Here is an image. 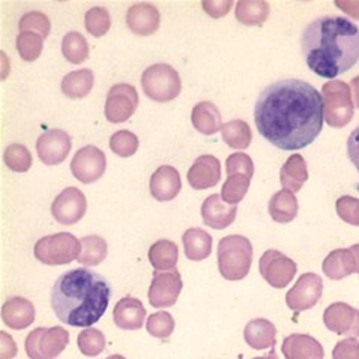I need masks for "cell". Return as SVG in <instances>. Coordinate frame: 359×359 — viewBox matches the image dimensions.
Segmentation results:
<instances>
[{"label": "cell", "instance_id": "cell-13", "mask_svg": "<svg viewBox=\"0 0 359 359\" xmlns=\"http://www.w3.org/2000/svg\"><path fill=\"white\" fill-rule=\"evenodd\" d=\"M87 211V199L78 187H66L51 205V215L62 224L80 222Z\"/></svg>", "mask_w": 359, "mask_h": 359}, {"label": "cell", "instance_id": "cell-5", "mask_svg": "<svg viewBox=\"0 0 359 359\" xmlns=\"http://www.w3.org/2000/svg\"><path fill=\"white\" fill-rule=\"evenodd\" d=\"M325 121L331 128H344L353 117V100L349 84L335 80L330 81L322 88Z\"/></svg>", "mask_w": 359, "mask_h": 359}, {"label": "cell", "instance_id": "cell-40", "mask_svg": "<svg viewBox=\"0 0 359 359\" xmlns=\"http://www.w3.org/2000/svg\"><path fill=\"white\" fill-rule=\"evenodd\" d=\"M111 27V15L105 8H92L86 14V29L95 38L104 36Z\"/></svg>", "mask_w": 359, "mask_h": 359}, {"label": "cell", "instance_id": "cell-36", "mask_svg": "<svg viewBox=\"0 0 359 359\" xmlns=\"http://www.w3.org/2000/svg\"><path fill=\"white\" fill-rule=\"evenodd\" d=\"M250 177L244 174L229 175L222 187V199L231 205L240 204L250 187Z\"/></svg>", "mask_w": 359, "mask_h": 359}, {"label": "cell", "instance_id": "cell-51", "mask_svg": "<svg viewBox=\"0 0 359 359\" xmlns=\"http://www.w3.org/2000/svg\"><path fill=\"white\" fill-rule=\"evenodd\" d=\"M355 257V265H356V273H359V244L352 245L349 249Z\"/></svg>", "mask_w": 359, "mask_h": 359}, {"label": "cell", "instance_id": "cell-7", "mask_svg": "<svg viewBox=\"0 0 359 359\" xmlns=\"http://www.w3.org/2000/svg\"><path fill=\"white\" fill-rule=\"evenodd\" d=\"M81 243L69 232L47 235L35 244V257L45 265H66L78 259Z\"/></svg>", "mask_w": 359, "mask_h": 359}, {"label": "cell", "instance_id": "cell-35", "mask_svg": "<svg viewBox=\"0 0 359 359\" xmlns=\"http://www.w3.org/2000/svg\"><path fill=\"white\" fill-rule=\"evenodd\" d=\"M88 42L80 32L66 33L62 41V53L67 62L80 65L88 57Z\"/></svg>", "mask_w": 359, "mask_h": 359}, {"label": "cell", "instance_id": "cell-48", "mask_svg": "<svg viewBox=\"0 0 359 359\" xmlns=\"http://www.w3.org/2000/svg\"><path fill=\"white\" fill-rule=\"evenodd\" d=\"M0 337H2V343H0V359L14 358L17 355L15 341L11 339V337L5 331L0 332Z\"/></svg>", "mask_w": 359, "mask_h": 359}, {"label": "cell", "instance_id": "cell-8", "mask_svg": "<svg viewBox=\"0 0 359 359\" xmlns=\"http://www.w3.org/2000/svg\"><path fill=\"white\" fill-rule=\"evenodd\" d=\"M69 343V334L60 327L33 330L26 339V353L30 359L57 358Z\"/></svg>", "mask_w": 359, "mask_h": 359}, {"label": "cell", "instance_id": "cell-39", "mask_svg": "<svg viewBox=\"0 0 359 359\" xmlns=\"http://www.w3.org/2000/svg\"><path fill=\"white\" fill-rule=\"evenodd\" d=\"M105 335L99 330L87 328L78 335V347L86 356H97L105 349Z\"/></svg>", "mask_w": 359, "mask_h": 359}, {"label": "cell", "instance_id": "cell-43", "mask_svg": "<svg viewBox=\"0 0 359 359\" xmlns=\"http://www.w3.org/2000/svg\"><path fill=\"white\" fill-rule=\"evenodd\" d=\"M175 328L174 318L168 311L154 313L147 320V331L156 339H168Z\"/></svg>", "mask_w": 359, "mask_h": 359}, {"label": "cell", "instance_id": "cell-19", "mask_svg": "<svg viewBox=\"0 0 359 359\" xmlns=\"http://www.w3.org/2000/svg\"><path fill=\"white\" fill-rule=\"evenodd\" d=\"M126 25L132 33L138 36H149L159 29L161 14L151 4H137L129 8Z\"/></svg>", "mask_w": 359, "mask_h": 359}, {"label": "cell", "instance_id": "cell-45", "mask_svg": "<svg viewBox=\"0 0 359 359\" xmlns=\"http://www.w3.org/2000/svg\"><path fill=\"white\" fill-rule=\"evenodd\" d=\"M255 172V165L250 159L249 154L245 153H233L228 157L226 161V174L233 175V174H244L247 177H253Z\"/></svg>", "mask_w": 359, "mask_h": 359}, {"label": "cell", "instance_id": "cell-28", "mask_svg": "<svg viewBox=\"0 0 359 359\" xmlns=\"http://www.w3.org/2000/svg\"><path fill=\"white\" fill-rule=\"evenodd\" d=\"M268 211L271 219L277 223H289L298 215V201L295 194L287 190H280L269 199Z\"/></svg>", "mask_w": 359, "mask_h": 359}, {"label": "cell", "instance_id": "cell-14", "mask_svg": "<svg viewBox=\"0 0 359 359\" xmlns=\"http://www.w3.org/2000/svg\"><path fill=\"white\" fill-rule=\"evenodd\" d=\"M72 147L71 137L62 129L43 132L36 141V153L45 165L62 163Z\"/></svg>", "mask_w": 359, "mask_h": 359}, {"label": "cell", "instance_id": "cell-9", "mask_svg": "<svg viewBox=\"0 0 359 359\" xmlns=\"http://www.w3.org/2000/svg\"><path fill=\"white\" fill-rule=\"evenodd\" d=\"M138 92L130 84H116L109 88L105 102V117L111 123H125L138 108Z\"/></svg>", "mask_w": 359, "mask_h": 359}, {"label": "cell", "instance_id": "cell-27", "mask_svg": "<svg viewBox=\"0 0 359 359\" xmlns=\"http://www.w3.org/2000/svg\"><path fill=\"white\" fill-rule=\"evenodd\" d=\"M192 125L202 135H215L223 128L219 108L211 102H199L192 111Z\"/></svg>", "mask_w": 359, "mask_h": 359}, {"label": "cell", "instance_id": "cell-29", "mask_svg": "<svg viewBox=\"0 0 359 359\" xmlns=\"http://www.w3.org/2000/svg\"><path fill=\"white\" fill-rule=\"evenodd\" d=\"M244 339L253 349H265V347H271L274 344L276 328L266 319H255L247 323Z\"/></svg>", "mask_w": 359, "mask_h": 359}, {"label": "cell", "instance_id": "cell-1", "mask_svg": "<svg viewBox=\"0 0 359 359\" xmlns=\"http://www.w3.org/2000/svg\"><path fill=\"white\" fill-rule=\"evenodd\" d=\"M323 99L311 84L287 78L266 86L257 96L255 123L280 150L306 149L323 128Z\"/></svg>", "mask_w": 359, "mask_h": 359}, {"label": "cell", "instance_id": "cell-30", "mask_svg": "<svg viewBox=\"0 0 359 359\" xmlns=\"http://www.w3.org/2000/svg\"><path fill=\"white\" fill-rule=\"evenodd\" d=\"M95 75L90 69H80L67 74L62 81V92L69 99H83L93 88Z\"/></svg>", "mask_w": 359, "mask_h": 359}, {"label": "cell", "instance_id": "cell-2", "mask_svg": "<svg viewBox=\"0 0 359 359\" xmlns=\"http://www.w3.org/2000/svg\"><path fill=\"white\" fill-rule=\"evenodd\" d=\"M301 51L311 72L335 78L359 62V27L340 15L319 17L302 32Z\"/></svg>", "mask_w": 359, "mask_h": 359}, {"label": "cell", "instance_id": "cell-12", "mask_svg": "<svg viewBox=\"0 0 359 359\" xmlns=\"http://www.w3.org/2000/svg\"><path fill=\"white\" fill-rule=\"evenodd\" d=\"M183 289V280L177 269L154 273L149 289V301L154 309L172 307Z\"/></svg>", "mask_w": 359, "mask_h": 359}, {"label": "cell", "instance_id": "cell-41", "mask_svg": "<svg viewBox=\"0 0 359 359\" xmlns=\"http://www.w3.org/2000/svg\"><path fill=\"white\" fill-rule=\"evenodd\" d=\"M109 147L120 157H130L137 153L140 141L135 133L129 130H118L111 137Z\"/></svg>", "mask_w": 359, "mask_h": 359}, {"label": "cell", "instance_id": "cell-23", "mask_svg": "<svg viewBox=\"0 0 359 359\" xmlns=\"http://www.w3.org/2000/svg\"><path fill=\"white\" fill-rule=\"evenodd\" d=\"M307 180L309 171L304 157L299 154L290 156L280 171V183H282L283 190L297 194L306 184Z\"/></svg>", "mask_w": 359, "mask_h": 359}, {"label": "cell", "instance_id": "cell-46", "mask_svg": "<svg viewBox=\"0 0 359 359\" xmlns=\"http://www.w3.org/2000/svg\"><path fill=\"white\" fill-rule=\"evenodd\" d=\"M232 6V0H204V2H202V8H204L205 13L212 18L224 17L229 13V9Z\"/></svg>", "mask_w": 359, "mask_h": 359}, {"label": "cell", "instance_id": "cell-18", "mask_svg": "<svg viewBox=\"0 0 359 359\" xmlns=\"http://www.w3.org/2000/svg\"><path fill=\"white\" fill-rule=\"evenodd\" d=\"M182 190V177L174 166L162 165L157 168L150 180L151 196L161 202L172 201Z\"/></svg>", "mask_w": 359, "mask_h": 359}, {"label": "cell", "instance_id": "cell-33", "mask_svg": "<svg viewBox=\"0 0 359 359\" xmlns=\"http://www.w3.org/2000/svg\"><path fill=\"white\" fill-rule=\"evenodd\" d=\"M107 255V241L99 235H87L81 241V253L78 256V262L84 266H96L104 262Z\"/></svg>", "mask_w": 359, "mask_h": 359}, {"label": "cell", "instance_id": "cell-31", "mask_svg": "<svg viewBox=\"0 0 359 359\" xmlns=\"http://www.w3.org/2000/svg\"><path fill=\"white\" fill-rule=\"evenodd\" d=\"M150 264L159 271H172L178 262V247L170 240L156 241L149 252Z\"/></svg>", "mask_w": 359, "mask_h": 359}, {"label": "cell", "instance_id": "cell-53", "mask_svg": "<svg viewBox=\"0 0 359 359\" xmlns=\"http://www.w3.org/2000/svg\"><path fill=\"white\" fill-rule=\"evenodd\" d=\"M107 359H126V358L121 356V355H111V356H108Z\"/></svg>", "mask_w": 359, "mask_h": 359}, {"label": "cell", "instance_id": "cell-16", "mask_svg": "<svg viewBox=\"0 0 359 359\" xmlns=\"http://www.w3.org/2000/svg\"><path fill=\"white\" fill-rule=\"evenodd\" d=\"M222 177L220 161L211 154L199 156L187 171V182L196 190L215 187Z\"/></svg>", "mask_w": 359, "mask_h": 359}, {"label": "cell", "instance_id": "cell-49", "mask_svg": "<svg viewBox=\"0 0 359 359\" xmlns=\"http://www.w3.org/2000/svg\"><path fill=\"white\" fill-rule=\"evenodd\" d=\"M335 6L344 11L347 15L359 20V2H335Z\"/></svg>", "mask_w": 359, "mask_h": 359}, {"label": "cell", "instance_id": "cell-21", "mask_svg": "<svg viewBox=\"0 0 359 359\" xmlns=\"http://www.w3.org/2000/svg\"><path fill=\"white\" fill-rule=\"evenodd\" d=\"M2 319L13 330H25L35 320V307L26 298L13 297L2 307Z\"/></svg>", "mask_w": 359, "mask_h": 359}, {"label": "cell", "instance_id": "cell-20", "mask_svg": "<svg viewBox=\"0 0 359 359\" xmlns=\"http://www.w3.org/2000/svg\"><path fill=\"white\" fill-rule=\"evenodd\" d=\"M145 314H147V311H145L140 299L126 297L117 302L112 318H114V322L120 330L137 331L142 328Z\"/></svg>", "mask_w": 359, "mask_h": 359}, {"label": "cell", "instance_id": "cell-6", "mask_svg": "<svg viewBox=\"0 0 359 359\" xmlns=\"http://www.w3.org/2000/svg\"><path fill=\"white\" fill-rule=\"evenodd\" d=\"M141 86L144 93L156 102H170L182 92V80L172 66L157 63L142 72Z\"/></svg>", "mask_w": 359, "mask_h": 359}, {"label": "cell", "instance_id": "cell-26", "mask_svg": "<svg viewBox=\"0 0 359 359\" xmlns=\"http://www.w3.org/2000/svg\"><path fill=\"white\" fill-rule=\"evenodd\" d=\"M322 269L331 280H341L356 271L355 257L349 249H337L325 257Z\"/></svg>", "mask_w": 359, "mask_h": 359}, {"label": "cell", "instance_id": "cell-32", "mask_svg": "<svg viewBox=\"0 0 359 359\" xmlns=\"http://www.w3.org/2000/svg\"><path fill=\"white\" fill-rule=\"evenodd\" d=\"M269 15V4L264 0H240L235 17L244 26H262Z\"/></svg>", "mask_w": 359, "mask_h": 359}, {"label": "cell", "instance_id": "cell-11", "mask_svg": "<svg viewBox=\"0 0 359 359\" xmlns=\"http://www.w3.org/2000/svg\"><path fill=\"white\" fill-rule=\"evenodd\" d=\"M259 271L273 287H286L297 273V264L282 252L266 250L259 261Z\"/></svg>", "mask_w": 359, "mask_h": 359}, {"label": "cell", "instance_id": "cell-50", "mask_svg": "<svg viewBox=\"0 0 359 359\" xmlns=\"http://www.w3.org/2000/svg\"><path fill=\"white\" fill-rule=\"evenodd\" d=\"M351 86H352V92H353V97H355V104L359 108V76L353 78Z\"/></svg>", "mask_w": 359, "mask_h": 359}, {"label": "cell", "instance_id": "cell-52", "mask_svg": "<svg viewBox=\"0 0 359 359\" xmlns=\"http://www.w3.org/2000/svg\"><path fill=\"white\" fill-rule=\"evenodd\" d=\"M255 359H278V358L274 355V352H271V355H268L266 358H255Z\"/></svg>", "mask_w": 359, "mask_h": 359}, {"label": "cell", "instance_id": "cell-10", "mask_svg": "<svg viewBox=\"0 0 359 359\" xmlns=\"http://www.w3.org/2000/svg\"><path fill=\"white\" fill-rule=\"evenodd\" d=\"M105 170L107 157L102 150L93 147V145H87V147L78 150L71 162L72 175L84 184L97 182L105 174Z\"/></svg>", "mask_w": 359, "mask_h": 359}, {"label": "cell", "instance_id": "cell-22", "mask_svg": "<svg viewBox=\"0 0 359 359\" xmlns=\"http://www.w3.org/2000/svg\"><path fill=\"white\" fill-rule=\"evenodd\" d=\"M323 320L331 331L339 334L359 332V313L341 302L328 307L323 314Z\"/></svg>", "mask_w": 359, "mask_h": 359}, {"label": "cell", "instance_id": "cell-42", "mask_svg": "<svg viewBox=\"0 0 359 359\" xmlns=\"http://www.w3.org/2000/svg\"><path fill=\"white\" fill-rule=\"evenodd\" d=\"M18 27L20 32H33L45 39L48 38L51 32V21L45 14L38 13V11H32V13L21 17Z\"/></svg>", "mask_w": 359, "mask_h": 359}, {"label": "cell", "instance_id": "cell-4", "mask_svg": "<svg viewBox=\"0 0 359 359\" xmlns=\"http://www.w3.org/2000/svg\"><path fill=\"white\" fill-rule=\"evenodd\" d=\"M252 259L253 247L249 238L243 235H228L220 240L217 262L223 278L232 280V282L244 278L250 271Z\"/></svg>", "mask_w": 359, "mask_h": 359}, {"label": "cell", "instance_id": "cell-37", "mask_svg": "<svg viewBox=\"0 0 359 359\" xmlns=\"http://www.w3.org/2000/svg\"><path fill=\"white\" fill-rule=\"evenodd\" d=\"M43 48V38L33 32H20L17 38V50L20 57L26 62H35Z\"/></svg>", "mask_w": 359, "mask_h": 359}, {"label": "cell", "instance_id": "cell-38", "mask_svg": "<svg viewBox=\"0 0 359 359\" xmlns=\"http://www.w3.org/2000/svg\"><path fill=\"white\" fill-rule=\"evenodd\" d=\"M5 165L14 172H26L32 166V156L27 147L21 144H11L4 154Z\"/></svg>", "mask_w": 359, "mask_h": 359}, {"label": "cell", "instance_id": "cell-15", "mask_svg": "<svg viewBox=\"0 0 359 359\" xmlns=\"http://www.w3.org/2000/svg\"><path fill=\"white\" fill-rule=\"evenodd\" d=\"M322 278L313 273L302 274L297 285L286 295L287 306L294 311L311 309L322 295Z\"/></svg>", "mask_w": 359, "mask_h": 359}, {"label": "cell", "instance_id": "cell-25", "mask_svg": "<svg viewBox=\"0 0 359 359\" xmlns=\"http://www.w3.org/2000/svg\"><path fill=\"white\" fill-rule=\"evenodd\" d=\"M183 245L187 259L204 261L211 255L212 238L208 232L199 228H190L183 235Z\"/></svg>", "mask_w": 359, "mask_h": 359}, {"label": "cell", "instance_id": "cell-47", "mask_svg": "<svg viewBox=\"0 0 359 359\" xmlns=\"http://www.w3.org/2000/svg\"><path fill=\"white\" fill-rule=\"evenodd\" d=\"M346 147H347V156H349L351 162L359 172V126L352 130L349 140H347Z\"/></svg>", "mask_w": 359, "mask_h": 359}, {"label": "cell", "instance_id": "cell-44", "mask_svg": "<svg viewBox=\"0 0 359 359\" xmlns=\"http://www.w3.org/2000/svg\"><path fill=\"white\" fill-rule=\"evenodd\" d=\"M337 215L346 223L359 226V199L352 196H341L337 201Z\"/></svg>", "mask_w": 359, "mask_h": 359}, {"label": "cell", "instance_id": "cell-24", "mask_svg": "<svg viewBox=\"0 0 359 359\" xmlns=\"http://www.w3.org/2000/svg\"><path fill=\"white\" fill-rule=\"evenodd\" d=\"M283 353L287 359H320V344L309 335H290L283 343Z\"/></svg>", "mask_w": 359, "mask_h": 359}, {"label": "cell", "instance_id": "cell-3", "mask_svg": "<svg viewBox=\"0 0 359 359\" xmlns=\"http://www.w3.org/2000/svg\"><path fill=\"white\" fill-rule=\"evenodd\" d=\"M111 299L108 280L87 268L62 274L51 289L55 316L75 328H88L104 316Z\"/></svg>", "mask_w": 359, "mask_h": 359}, {"label": "cell", "instance_id": "cell-34", "mask_svg": "<svg viewBox=\"0 0 359 359\" xmlns=\"http://www.w3.org/2000/svg\"><path fill=\"white\" fill-rule=\"evenodd\" d=\"M222 138L231 149L244 150L252 144V130L244 120H231L223 125Z\"/></svg>", "mask_w": 359, "mask_h": 359}, {"label": "cell", "instance_id": "cell-17", "mask_svg": "<svg viewBox=\"0 0 359 359\" xmlns=\"http://www.w3.org/2000/svg\"><path fill=\"white\" fill-rule=\"evenodd\" d=\"M201 216L207 226L224 229L235 222L237 205H231L222 199V195H210L201 207Z\"/></svg>", "mask_w": 359, "mask_h": 359}]
</instances>
